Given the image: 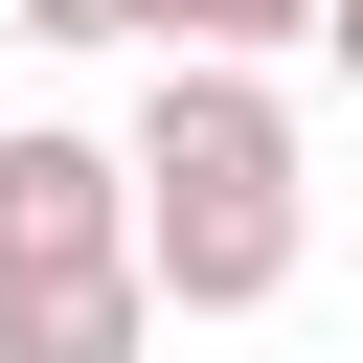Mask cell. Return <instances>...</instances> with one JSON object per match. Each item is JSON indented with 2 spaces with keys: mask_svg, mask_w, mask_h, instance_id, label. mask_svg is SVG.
Returning a JSON list of instances; mask_svg holds the SVG:
<instances>
[{
  "mask_svg": "<svg viewBox=\"0 0 363 363\" xmlns=\"http://www.w3.org/2000/svg\"><path fill=\"white\" fill-rule=\"evenodd\" d=\"M23 23H45V45H136V0H23Z\"/></svg>",
  "mask_w": 363,
  "mask_h": 363,
  "instance_id": "5b68a950",
  "label": "cell"
},
{
  "mask_svg": "<svg viewBox=\"0 0 363 363\" xmlns=\"http://www.w3.org/2000/svg\"><path fill=\"white\" fill-rule=\"evenodd\" d=\"M136 45L159 68H272V45H318V0H136Z\"/></svg>",
  "mask_w": 363,
  "mask_h": 363,
  "instance_id": "277c9868",
  "label": "cell"
},
{
  "mask_svg": "<svg viewBox=\"0 0 363 363\" xmlns=\"http://www.w3.org/2000/svg\"><path fill=\"white\" fill-rule=\"evenodd\" d=\"M318 68H340V91H363V0H318Z\"/></svg>",
  "mask_w": 363,
  "mask_h": 363,
  "instance_id": "8992f818",
  "label": "cell"
},
{
  "mask_svg": "<svg viewBox=\"0 0 363 363\" xmlns=\"http://www.w3.org/2000/svg\"><path fill=\"white\" fill-rule=\"evenodd\" d=\"M136 340H159L136 272H23V295H0V363H136Z\"/></svg>",
  "mask_w": 363,
  "mask_h": 363,
  "instance_id": "3957f363",
  "label": "cell"
},
{
  "mask_svg": "<svg viewBox=\"0 0 363 363\" xmlns=\"http://www.w3.org/2000/svg\"><path fill=\"white\" fill-rule=\"evenodd\" d=\"M23 272H136L113 136H0V295H23Z\"/></svg>",
  "mask_w": 363,
  "mask_h": 363,
  "instance_id": "7a4b0ae2",
  "label": "cell"
},
{
  "mask_svg": "<svg viewBox=\"0 0 363 363\" xmlns=\"http://www.w3.org/2000/svg\"><path fill=\"white\" fill-rule=\"evenodd\" d=\"M113 182H136V295L159 318H272L295 295V113L250 68H159Z\"/></svg>",
  "mask_w": 363,
  "mask_h": 363,
  "instance_id": "6da1fadb",
  "label": "cell"
}]
</instances>
